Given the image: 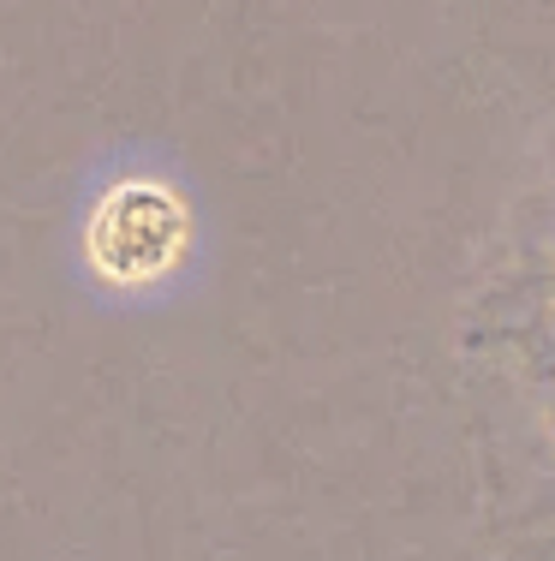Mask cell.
Here are the masks:
<instances>
[{
    "label": "cell",
    "mask_w": 555,
    "mask_h": 561,
    "mask_svg": "<svg viewBox=\"0 0 555 561\" xmlns=\"http://www.w3.org/2000/svg\"><path fill=\"white\" fill-rule=\"evenodd\" d=\"M84 245L96 275H108L114 287H150L180 270L185 245H192V209L162 180H126L120 192L96 204Z\"/></svg>",
    "instance_id": "6da1fadb"
}]
</instances>
